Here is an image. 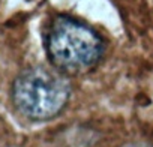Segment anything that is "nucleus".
<instances>
[{
	"label": "nucleus",
	"instance_id": "obj_3",
	"mask_svg": "<svg viewBox=\"0 0 153 147\" xmlns=\"http://www.w3.org/2000/svg\"><path fill=\"white\" fill-rule=\"evenodd\" d=\"M125 147H149V146H146V144H128Z\"/></svg>",
	"mask_w": 153,
	"mask_h": 147
},
{
	"label": "nucleus",
	"instance_id": "obj_2",
	"mask_svg": "<svg viewBox=\"0 0 153 147\" xmlns=\"http://www.w3.org/2000/svg\"><path fill=\"white\" fill-rule=\"evenodd\" d=\"M68 81L56 72L33 68L15 80L12 99L17 110L32 120H48L57 116L69 101Z\"/></svg>",
	"mask_w": 153,
	"mask_h": 147
},
{
	"label": "nucleus",
	"instance_id": "obj_1",
	"mask_svg": "<svg viewBox=\"0 0 153 147\" xmlns=\"http://www.w3.org/2000/svg\"><path fill=\"white\" fill-rule=\"evenodd\" d=\"M45 45L51 63L69 74L92 69L104 54L101 36L87 24L68 15H59L53 20Z\"/></svg>",
	"mask_w": 153,
	"mask_h": 147
}]
</instances>
